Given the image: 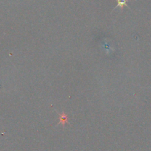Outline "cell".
Masks as SVG:
<instances>
[{
	"label": "cell",
	"instance_id": "cell-2",
	"mask_svg": "<svg viewBox=\"0 0 151 151\" xmlns=\"http://www.w3.org/2000/svg\"><path fill=\"white\" fill-rule=\"evenodd\" d=\"M66 119H67L66 115H65V114H62V116H61V121H62V122H64V123H65V120H66Z\"/></svg>",
	"mask_w": 151,
	"mask_h": 151
},
{
	"label": "cell",
	"instance_id": "cell-1",
	"mask_svg": "<svg viewBox=\"0 0 151 151\" xmlns=\"http://www.w3.org/2000/svg\"><path fill=\"white\" fill-rule=\"evenodd\" d=\"M127 5V1L126 0H118V7H124Z\"/></svg>",
	"mask_w": 151,
	"mask_h": 151
}]
</instances>
